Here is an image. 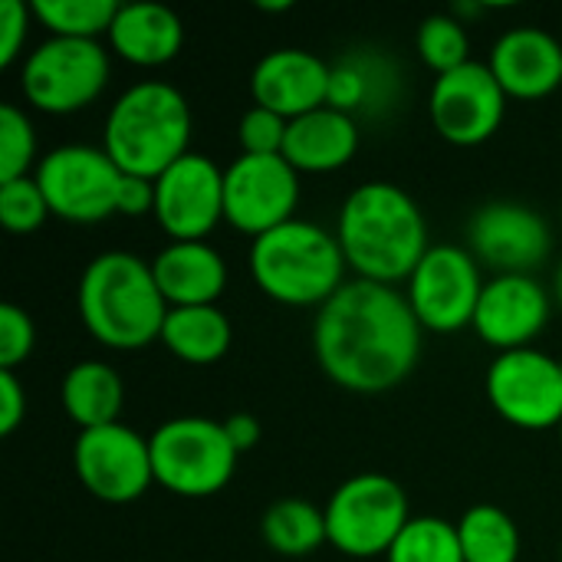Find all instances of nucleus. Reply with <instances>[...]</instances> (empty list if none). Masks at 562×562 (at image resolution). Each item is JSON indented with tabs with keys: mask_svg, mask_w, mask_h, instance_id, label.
<instances>
[{
	"mask_svg": "<svg viewBox=\"0 0 562 562\" xmlns=\"http://www.w3.org/2000/svg\"><path fill=\"white\" fill-rule=\"evenodd\" d=\"M260 537L280 557H293V560L310 557L323 543H329L326 514L303 497L273 501L260 517Z\"/></svg>",
	"mask_w": 562,
	"mask_h": 562,
	"instance_id": "26",
	"label": "nucleus"
},
{
	"mask_svg": "<svg viewBox=\"0 0 562 562\" xmlns=\"http://www.w3.org/2000/svg\"><path fill=\"white\" fill-rule=\"evenodd\" d=\"M109 82V53L99 40L49 36L26 53L20 69V89L30 105L53 115L86 109L102 95Z\"/></svg>",
	"mask_w": 562,
	"mask_h": 562,
	"instance_id": "8",
	"label": "nucleus"
},
{
	"mask_svg": "<svg viewBox=\"0 0 562 562\" xmlns=\"http://www.w3.org/2000/svg\"><path fill=\"white\" fill-rule=\"evenodd\" d=\"M155 221L171 240H204L224 221V171L188 151L155 178Z\"/></svg>",
	"mask_w": 562,
	"mask_h": 562,
	"instance_id": "15",
	"label": "nucleus"
},
{
	"mask_svg": "<svg viewBox=\"0 0 562 562\" xmlns=\"http://www.w3.org/2000/svg\"><path fill=\"white\" fill-rule=\"evenodd\" d=\"M231 319L217 306H171L161 326L168 352L191 366H211L231 349Z\"/></svg>",
	"mask_w": 562,
	"mask_h": 562,
	"instance_id": "25",
	"label": "nucleus"
},
{
	"mask_svg": "<svg viewBox=\"0 0 562 562\" xmlns=\"http://www.w3.org/2000/svg\"><path fill=\"white\" fill-rule=\"evenodd\" d=\"M188 142L191 105L171 82H135L105 115L102 148L125 175L155 181L165 168L188 155Z\"/></svg>",
	"mask_w": 562,
	"mask_h": 562,
	"instance_id": "4",
	"label": "nucleus"
},
{
	"mask_svg": "<svg viewBox=\"0 0 562 562\" xmlns=\"http://www.w3.org/2000/svg\"><path fill=\"white\" fill-rule=\"evenodd\" d=\"M286 128H290V119H283L273 109L254 105L240 115L237 138H240L244 155H283Z\"/></svg>",
	"mask_w": 562,
	"mask_h": 562,
	"instance_id": "33",
	"label": "nucleus"
},
{
	"mask_svg": "<svg viewBox=\"0 0 562 562\" xmlns=\"http://www.w3.org/2000/svg\"><path fill=\"white\" fill-rule=\"evenodd\" d=\"M59 395H63L66 415L76 422V428L89 431V428L119 422L125 392H122V379L112 366H105L99 359H86L66 372Z\"/></svg>",
	"mask_w": 562,
	"mask_h": 562,
	"instance_id": "24",
	"label": "nucleus"
},
{
	"mask_svg": "<svg viewBox=\"0 0 562 562\" xmlns=\"http://www.w3.org/2000/svg\"><path fill=\"white\" fill-rule=\"evenodd\" d=\"M221 425H224V431H227L231 445L237 448V454L250 451V448L260 441V435H263L260 422H257L254 415H247V412H234V415H231V418H224Z\"/></svg>",
	"mask_w": 562,
	"mask_h": 562,
	"instance_id": "38",
	"label": "nucleus"
},
{
	"mask_svg": "<svg viewBox=\"0 0 562 562\" xmlns=\"http://www.w3.org/2000/svg\"><path fill=\"white\" fill-rule=\"evenodd\" d=\"M484 293L477 257L454 244L431 247L415 273L408 277V306L415 310L422 329L458 333L474 326V313Z\"/></svg>",
	"mask_w": 562,
	"mask_h": 562,
	"instance_id": "11",
	"label": "nucleus"
},
{
	"mask_svg": "<svg viewBox=\"0 0 562 562\" xmlns=\"http://www.w3.org/2000/svg\"><path fill=\"white\" fill-rule=\"evenodd\" d=\"M36 158V132L23 109L13 102L0 105V181H16L30 175Z\"/></svg>",
	"mask_w": 562,
	"mask_h": 562,
	"instance_id": "31",
	"label": "nucleus"
},
{
	"mask_svg": "<svg viewBox=\"0 0 562 562\" xmlns=\"http://www.w3.org/2000/svg\"><path fill=\"white\" fill-rule=\"evenodd\" d=\"M30 10L20 0H0V66H10L26 43Z\"/></svg>",
	"mask_w": 562,
	"mask_h": 562,
	"instance_id": "35",
	"label": "nucleus"
},
{
	"mask_svg": "<svg viewBox=\"0 0 562 562\" xmlns=\"http://www.w3.org/2000/svg\"><path fill=\"white\" fill-rule=\"evenodd\" d=\"M313 349L336 385L375 395L405 382L418 366L422 323L405 293L356 277L319 306Z\"/></svg>",
	"mask_w": 562,
	"mask_h": 562,
	"instance_id": "1",
	"label": "nucleus"
},
{
	"mask_svg": "<svg viewBox=\"0 0 562 562\" xmlns=\"http://www.w3.org/2000/svg\"><path fill=\"white\" fill-rule=\"evenodd\" d=\"M168 306H217L227 286V263L207 240H171L151 260Z\"/></svg>",
	"mask_w": 562,
	"mask_h": 562,
	"instance_id": "20",
	"label": "nucleus"
},
{
	"mask_svg": "<svg viewBox=\"0 0 562 562\" xmlns=\"http://www.w3.org/2000/svg\"><path fill=\"white\" fill-rule=\"evenodd\" d=\"M491 72L517 99H543L562 86V43L543 26H514L497 36Z\"/></svg>",
	"mask_w": 562,
	"mask_h": 562,
	"instance_id": "19",
	"label": "nucleus"
},
{
	"mask_svg": "<svg viewBox=\"0 0 562 562\" xmlns=\"http://www.w3.org/2000/svg\"><path fill=\"white\" fill-rule=\"evenodd\" d=\"M336 237L349 270L385 286L408 280L431 250L418 201L392 181H369L349 191Z\"/></svg>",
	"mask_w": 562,
	"mask_h": 562,
	"instance_id": "2",
	"label": "nucleus"
},
{
	"mask_svg": "<svg viewBox=\"0 0 562 562\" xmlns=\"http://www.w3.org/2000/svg\"><path fill=\"white\" fill-rule=\"evenodd\" d=\"M550 319V293L533 273H497L484 283L474 329L497 352L527 349Z\"/></svg>",
	"mask_w": 562,
	"mask_h": 562,
	"instance_id": "17",
	"label": "nucleus"
},
{
	"mask_svg": "<svg viewBox=\"0 0 562 562\" xmlns=\"http://www.w3.org/2000/svg\"><path fill=\"white\" fill-rule=\"evenodd\" d=\"M36 346V329L26 310H20L16 303H3L0 306V369H16L20 362H26V356Z\"/></svg>",
	"mask_w": 562,
	"mask_h": 562,
	"instance_id": "34",
	"label": "nucleus"
},
{
	"mask_svg": "<svg viewBox=\"0 0 562 562\" xmlns=\"http://www.w3.org/2000/svg\"><path fill=\"white\" fill-rule=\"evenodd\" d=\"M250 92H254V105L273 109L293 122V119L326 105L329 63L300 46L273 49L254 66Z\"/></svg>",
	"mask_w": 562,
	"mask_h": 562,
	"instance_id": "18",
	"label": "nucleus"
},
{
	"mask_svg": "<svg viewBox=\"0 0 562 562\" xmlns=\"http://www.w3.org/2000/svg\"><path fill=\"white\" fill-rule=\"evenodd\" d=\"M184 23L181 16L151 0L119 3V13L109 30V46L135 66H165L181 53Z\"/></svg>",
	"mask_w": 562,
	"mask_h": 562,
	"instance_id": "21",
	"label": "nucleus"
},
{
	"mask_svg": "<svg viewBox=\"0 0 562 562\" xmlns=\"http://www.w3.org/2000/svg\"><path fill=\"white\" fill-rule=\"evenodd\" d=\"M115 214H125V217L155 214V181L138 178V175H122V184L115 194Z\"/></svg>",
	"mask_w": 562,
	"mask_h": 562,
	"instance_id": "36",
	"label": "nucleus"
},
{
	"mask_svg": "<svg viewBox=\"0 0 562 562\" xmlns=\"http://www.w3.org/2000/svg\"><path fill=\"white\" fill-rule=\"evenodd\" d=\"M323 514L329 543L352 560L385 557L412 520L405 491L379 471L352 474L342 481L326 501Z\"/></svg>",
	"mask_w": 562,
	"mask_h": 562,
	"instance_id": "6",
	"label": "nucleus"
},
{
	"mask_svg": "<svg viewBox=\"0 0 562 562\" xmlns=\"http://www.w3.org/2000/svg\"><path fill=\"white\" fill-rule=\"evenodd\" d=\"M389 562H464L458 524L441 517H412L392 550L385 553Z\"/></svg>",
	"mask_w": 562,
	"mask_h": 562,
	"instance_id": "29",
	"label": "nucleus"
},
{
	"mask_svg": "<svg viewBox=\"0 0 562 562\" xmlns=\"http://www.w3.org/2000/svg\"><path fill=\"white\" fill-rule=\"evenodd\" d=\"M257 7H260V10H270V13H280V10H290V0H277V3H267V0H260Z\"/></svg>",
	"mask_w": 562,
	"mask_h": 562,
	"instance_id": "39",
	"label": "nucleus"
},
{
	"mask_svg": "<svg viewBox=\"0 0 562 562\" xmlns=\"http://www.w3.org/2000/svg\"><path fill=\"white\" fill-rule=\"evenodd\" d=\"M122 168L95 145H59L46 151L33 171L56 217L72 224H95L115 214Z\"/></svg>",
	"mask_w": 562,
	"mask_h": 562,
	"instance_id": "9",
	"label": "nucleus"
},
{
	"mask_svg": "<svg viewBox=\"0 0 562 562\" xmlns=\"http://www.w3.org/2000/svg\"><path fill=\"white\" fill-rule=\"evenodd\" d=\"M300 204V171L283 155H244L224 168V221L260 237L286 221Z\"/></svg>",
	"mask_w": 562,
	"mask_h": 562,
	"instance_id": "13",
	"label": "nucleus"
},
{
	"mask_svg": "<svg viewBox=\"0 0 562 562\" xmlns=\"http://www.w3.org/2000/svg\"><path fill=\"white\" fill-rule=\"evenodd\" d=\"M398 99V69L385 53L362 49L346 53L329 63V92L326 105L356 119V112L382 115Z\"/></svg>",
	"mask_w": 562,
	"mask_h": 562,
	"instance_id": "23",
	"label": "nucleus"
},
{
	"mask_svg": "<svg viewBox=\"0 0 562 562\" xmlns=\"http://www.w3.org/2000/svg\"><path fill=\"white\" fill-rule=\"evenodd\" d=\"M79 316L109 349H145L161 339L168 300L158 290L151 263L128 250H105L79 277Z\"/></svg>",
	"mask_w": 562,
	"mask_h": 562,
	"instance_id": "3",
	"label": "nucleus"
},
{
	"mask_svg": "<svg viewBox=\"0 0 562 562\" xmlns=\"http://www.w3.org/2000/svg\"><path fill=\"white\" fill-rule=\"evenodd\" d=\"M471 254L497 273H533L553 250L550 224L520 201H491L468 224Z\"/></svg>",
	"mask_w": 562,
	"mask_h": 562,
	"instance_id": "16",
	"label": "nucleus"
},
{
	"mask_svg": "<svg viewBox=\"0 0 562 562\" xmlns=\"http://www.w3.org/2000/svg\"><path fill=\"white\" fill-rule=\"evenodd\" d=\"M359 151V125L352 115L319 105L300 119L290 122L286 128V145H283V158L296 168V171H336L342 165L352 161V155Z\"/></svg>",
	"mask_w": 562,
	"mask_h": 562,
	"instance_id": "22",
	"label": "nucleus"
},
{
	"mask_svg": "<svg viewBox=\"0 0 562 562\" xmlns=\"http://www.w3.org/2000/svg\"><path fill=\"white\" fill-rule=\"evenodd\" d=\"M49 204L33 175L16 181H0V224L10 234H30L49 217Z\"/></svg>",
	"mask_w": 562,
	"mask_h": 562,
	"instance_id": "32",
	"label": "nucleus"
},
{
	"mask_svg": "<svg viewBox=\"0 0 562 562\" xmlns=\"http://www.w3.org/2000/svg\"><path fill=\"white\" fill-rule=\"evenodd\" d=\"M339 237L313 221H286L250 244V277L277 303L323 306L346 283Z\"/></svg>",
	"mask_w": 562,
	"mask_h": 562,
	"instance_id": "5",
	"label": "nucleus"
},
{
	"mask_svg": "<svg viewBox=\"0 0 562 562\" xmlns=\"http://www.w3.org/2000/svg\"><path fill=\"white\" fill-rule=\"evenodd\" d=\"M415 43H418L422 59L438 76L471 63V36L454 13H431L428 20H422Z\"/></svg>",
	"mask_w": 562,
	"mask_h": 562,
	"instance_id": "30",
	"label": "nucleus"
},
{
	"mask_svg": "<svg viewBox=\"0 0 562 562\" xmlns=\"http://www.w3.org/2000/svg\"><path fill=\"white\" fill-rule=\"evenodd\" d=\"M553 296H557V303H560L562 310V263L557 267V277H553Z\"/></svg>",
	"mask_w": 562,
	"mask_h": 562,
	"instance_id": "40",
	"label": "nucleus"
},
{
	"mask_svg": "<svg viewBox=\"0 0 562 562\" xmlns=\"http://www.w3.org/2000/svg\"><path fill=\"white\" fill-rule=\"evenodd\" d=\"M428 112L445 142L481 145L501 128L507 112V92L501 89L487 63L471 59L435 79Z\"/></svg>",
	"mask_w": 562,
	"mask_h": 562,
	"instance_id": "14",
	"label": "nucleus"
},
{
	"mask_svg": "<svg viewBox=\"0 0 562 562\" xmlns=\"http://www.w3.org/2000/svg\"><path fill=\"white\" fill-rule=\"evenodd\" d=\"M560 441H562V422H560Z\"/></svg>",
	"mask_w": 562,
	"mask_h": 562,
	"instance_id": "41",
	"label": "nucleus"
},
{
	"mask_svg": "<svg viewBox=\"0 0 562 562\" xmlns=\"http://www.w3.org/2000/svg\"><path fill=\"white\" fill-rule=\"evenodd\" d=\"M560 221H562V204H560Z\"/></svg>",
	"mask_w": 562,
	"mask_h": 562,
	"instance_id": "42",
	"label": "nucleus"
},
{
	"mask_svg": "<svg viewBox=\"0 0 562 562\" xmlns=\"http://www.w3.org/2000/svg\"><path fill=\"white\" fill-rule=\"evenodd\" d=\"M494 412L524 431L560 428L562 422V359L533 346L497 352L484 379Z\"/></svg>",
	"mask_w": 562,
	"mask_h": 562,
	"instance_id": "10",
	"label": "nucleus"
},
{
	"mask_svg": "<svg viewBox=\"0 0 562 562\" xmlns=\"http://www.w3.org/2000/svg\"><path fill=\"white\" fill-rule=\"evenodd\" d=\"M30 13L49 30V36L99 40L109 36L119 13L115 0H33Z\"/></svg>",
	"mask_w": 562,
	"mask_h": 562,
	"instance_id": "28",
	"label": "nucleus"
},
{
	"mask_svg": "<svg viewBox=\"0 0 562 562\" xmlns=\"http://www.w3.org/2000/svg\"><path fill=\"white\" fill-rule=\"evenodd\" d=\"M26 415V392L10 369H0V435H13Z\"/></svg>",
	"mask_w": 562,
	"mask_h": 562,
	"instance_id": "37",
	"label": "nucleus"
},
{
	"mask_svg": "<svg viewBox=\"0 0 562 562\" xmlns=\"http://www.w3.org/2000/svg\"><path fill=\"white\" fill-rule=\"evenodd\" d=\"M458 537L464 562H517L520 560V530L514 517L494 504H477L458 520Z\"/></svg>",
	"mask_w": 562,
	"mask_h": 562,
	"instance_id": "27",
	"label": "nucleus"
},
{
	"mask_svg": "<svg viewBox=\"0 0 562 562\" xmlns=\"http://www.w3.org/2000/svg\"><path fill=\"white\" fill-rule=\"evenodd\" d=\"M148 445L155 481L178 497H211L224 491L240 458L224 425L198 415L158 425Z\"/></svg>",
	"mask_w": 562,
	"mask_h": 562,
	"instance_id": "7",
	"label": "nucleus"
},
{
	"mask_svg": "<svg viewBox=\"0 0 562 562\" xmlns=\"http://www.w3.org/2000/svg\"><path fill=\"white\" fill-rule=\"evenodd\" d=\"M72 468L79 484L105 504H132L155 484L151 445L122 422L76 435Z\"/></svg>",
	"mask_w": 562,
	"mask_h": 562,
	"instance_id": "12",
	"label": "nucleus"
}]
</instances>
